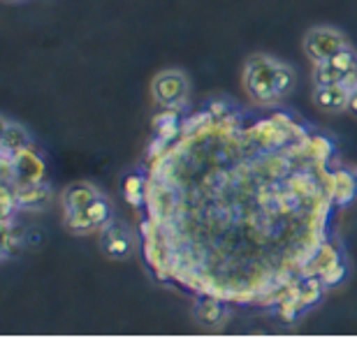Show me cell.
I'll list each match as a JSON object with an SVG mask.
<instances>
[{
	"label": "cell",
	"instance_id": "1",
	"mask_svg": "<svg viewBox=\"0 0 357 338\" xmlns=\"http://www.w3.org/2000/svg\"><path fill=\"white\" fill-rule=\"evenodd\" d=\"M241 141L246 160L232 171H213L218 185L204 178L197 185L149 167L146 192L151 195L218 199V204H146L142 239L149 267H162L199 236V243L169 264L158 280L174 283L206 243H213L188 290L216 255L234 262L225 301L278 306L306 273L323 276L327 287L339 285L346 278V262L327 239V222L337 206L334 178L341 167L334 144L281 112L241 125Z\"/></svg>",
	"mask_w": 357,
	"mask_h": 338
},
{
	"label": "cell",
	"instance_id": "2",
	"mask_svg": "<svg viewBox=\"0 0 357 338\" xmlns=\"http://www.w3.org/2000/svg\"><path fill=\"white\" fill-rule=\"evenodd\" d=\"M241 84L253 105L274 107L295 89V70L271 54H253L244 63Z\"/></svg>",
	"mask_w": 357,
	"mask_h": 338
},
{
	"label": "cell",
	"instance_id": "3",
	"mask_svg": "<svg viewBox=\"0 0 357 338\" xmlns=\"http://www.w3.org/2000/svg\"><path fill=\"white\" fill-rule=\"evenodd\" d=\"M327 290V283L323 276L318 273H306L299 280H295V285L290 287L288 294L278 301V318H281L285 325H292L304 315V311H309L323 299V294Z\"/></svg>",
	"mask_w": 357,
	"mask_h": 338
},
{
	"label": "cell",
	"instance_id": "4",
	"mask_svg": "<svg viewBox=\"0 0 357 338\" xmlns=\"http://www.w3.org/2000/svg\"><path fill=\"white\" fill-rule=\"evenodd\" d=\"M311 82L313 86L341 84L353 93L357 89V52L351 45H346L327 61L313 63Z\"/></svg>",
	"mask_w": 357,
	"mask_h": 338
},
{
	"label": "cell",
	"instance_id": "5",
	"mask_svg": "<svg viewBox=\"0 0 357 338\" xmlns=\"http://www.w3.org/2000/svg\"><path fill=\"white\" fill-rule=\"evenodd\" d=\"M151 98L155 107H160V109H176V112L185 109L190 100L188 75L178 68L158 72L151 82Z\"/></svg>",
	"mask_w": 357,
	"mask_h": 338
},
{
	"label": "cell",
	"instance_id": "6",
	"mask_svg": "<svg viewBox=\"0 0 357 338\" xmlns=\"http://www.w3.org/2000/svg\"><path fill=\"white\" fill-rule=\"evenodd\" d=\"M45 160L33 146L19 151L14 155H3V178H10L19 188L45 181Z\"/></svg>",
	"mask_w": 357,
	"mask_h": 338
},
{
	"label": "cell",
	"instance_id": "7",
	"mask_svg": "<svg viewBox=\"0 0 357 338\" xmlns=\"http://www.w3.org/2000/svg\"><path fill=\"white\" fill-rule=\"evenodd\" d=\"M98 246L109 260H128V257H132L135 250H137L139 239H137V232H135L126 220H119L116 215H114V218L100 229Z\"/></svg>",
	"mask_w": 357,
	"mask_h": 338
},
{
	"label": "cell",
	"instance_id": "8",
	"mask_svg": "<svg viewBox=\"0 0 357 338\" xmlns=\"http://www.w3.org/2000/svg\"><path fill=\"white\" fill-rule=\"evenodd\" d=\"M114 218V206L105 195H100L98 199H93L89 206L79 208L75 213H66V229L75 236H84V234H93L100 232L107 222Z\"/></svg>",
	"mask_w": 357,
	"mask_h": 338
},
{
	"label": "cell",
	"instance_id": "9",
	"mask_svg": "<svg viewBox=\"0 0 357 338\" xmlns=\"http://www.w3.org/2000/svg\"><path fill=\"white\" fill-rule=\"evenodd\" d=\"M346 45H351V42H348L344 31L334 26H313L304 33L302 49L311 63H323Z\"/></svg>",
	"mask_w": 357,
	"mask_h": 338
},
{
	"label": "cell",
	"instance_id": "10",
	"mask_svg": "<svg viewBox=\"0 0 357 338\" xmlns=\"http://www.w3.org/2000/svg\"><path fill=\"white\" fill-rule=\"evenodd\" d=\"M230 301L213 297V294H197L195 304H192V318L199 327L209 329V332H216V329H223L227 318H230Z\"/></svg>",
	"mask_w": 357,
	"mask_h": 338
},
{
	"label": "cell",
	"instance_id": "11",
	"mask_svg": "<svg viewBox=\"0 0 357 338\" xmlns=\"http://www.w3.org/2000/svg\"><path fill=\"white\" fill-rule=\"evenodd\" d=\"M348 98H351V91L341 84H327L313 89V105L325 114L348 112Z\"/></svg>",
	"mask_w": 357,
	"mask_h": 338
},
{
	"label": "cell",
	"instance_id": "12",
	"mask_svg": "<svg viewBox=\"0 0 357 338\" xmlns=\"http://www.w3.org/2000/svg\"><path fill=\"white\" fill-rule=\"evenodd\" d=\"M181 125H183V121L178 118L176 109H160L158 116L153 118L155 139L151 144V151H160V148L169 146V144L181 135Z\"/></svg>",
	"mask_w": 357,
	"mask_h": 338
},
{
	"label": "cell",
	"instance_id": "13",
	"mask_svg": "<svg viewBox=\"0 0 357 338\" xmlns=\"http://www.w3.org/2000/svg\"><path fill=\"white\" fill-rule=\"evenodd\" d=\"M102 192L98 190V185H93L89 181H77V183H70L61 195V204H63V211L66 213H75L79 208L89 206L93 199H98Z\"/></svg>",
	"mask_w": 357,
	"mask_h": 338
},
{
	"label": "cell",
	"instance_id": "14",
	"mask_svg": "<svg viewBox=\"0 0 357 338\" xmlns=\"http://www.w3.org/2000/svg\"><path fill=\"white\" fill-rule=\"evenodd\" d=\"M0 144H3V148H0L3 151V155H14L24 148H31L33 137L21 123L3 116V137H0Z\"/></svg>",
	"mask_w": 357,
	"mask_h": 338
},
{
	"label": "cell",
	"instance_id": "15",
	"mask_svg": "<svg viewBox=\"0 0 357 338\" xmlns=\"http://www.w3.org/2000/svg\"><path fill=\"white\" fill-rule=\"evenodd\" d=\"M52 202V185L45 178V181L35 183V185H26V188H19V211H45Z\"/></svg>",
	"mask_w": 357,
	"mask_h": 338
},
{
	"label": "cell",
	"instance_id": "16",
	"mask_svg": "<svg viewBox=\"0 0 357 338\" xmlns=\"http://www.w3.org/2000/svg\"><path fill=\"white\" fill-rule=\"evenodd\" d=\"M355 197H357V185H355L353 169L339 167L337 178H334V199H337V206H348Z\"/></svg>",
	"mask_w": 357,
	"mask_h": 338
},
{
	"label": "cell",
	"instance_id": "17",
	"mask_svg": "<svg viewBox=\"0 0 357 338\" xmlns=\"http://www.w3.org/2000/svg\"><path fill=\"white\" fill-rule=\"evenodd\" d=\"M24 232H26V229H24ZM24 232L17 229L14 225L10 227V222H3V250H0V255H3V262L19 257L21 248L26 246Z\"/></svg>",
	"mask_w": 357,
	"mask_h": 338
},
{
	"label": "cell",
	"instance_id": "18",
	"mask_svg": "<svg viewBox=\"0 0 357 338\" xmlns=\"http://www.w3.org/2000/svg\"><path fill=\"white\" fill-rule=\"evenodd\" d=\"M144 195H146V176L142 171H132L123 178V197L126 202H130L132 206H142L144 204Z\"/></svg>",
	"mask_w": 357,
	"mask_h": 338
},
{
	"label": "cell",
	"instance_id": "19",
	"mask_svg": "<svg viewBox=\"0 0 357 338\" xmlns=\"http://www.w3.org/2000/svg\"><path fill=\"white\" fill-rule=\"evenodd\" d=\"M0 192H3L0 218L10 220V218H14V213L19 211V185L14 181H10V178H3V183H0Z\"/></svg>",
	"mask_w": 357,
	"mask_h": 338
},
{
	"label": "cell",
	"instance_id": "20",
	"mask_svg": "<svg viewBox=\"0 0 357 338\" xmlns=\"http://www.w3.org/2000/svg\"><path fill=\"white\" fill-rule=\"evenodd\" d=\"M24 239H26V246H28V248H38L40 243H42V229H38V227L26 229V232H24Z\"/></svg>",
	"mask_w": 357,
	"mask_h": 338
},
{
	"label": "cell",
	"instance_id": "21",
	"mask_svg": "<svg viewBox=\"0 0 357 338\" xmlns=\"http://www.w3.org/2000/svg\"><path fill=\"white\" fill-rule=\"evenodd\" d=\"M348 112H351L353 116H357V89L351 93V98H348Z\"/></svg>",
	"mask_w": 357,
	"mask_h": 338
},
{
	"label": "cell",
	"instance_id": "22",
	"mask_svg": "<svg viewBox=\"0 0 357 338\" xmlns=\"http://www.w3.org/2000/svg\"><path fill=\"white\" fill-rule=\"evenodd\" d=\"M353 176H355V185H357V167L353 169Z\"/></svg>",
	"mask_w": 357,
	"mask_h": 338
}]
</instances>
